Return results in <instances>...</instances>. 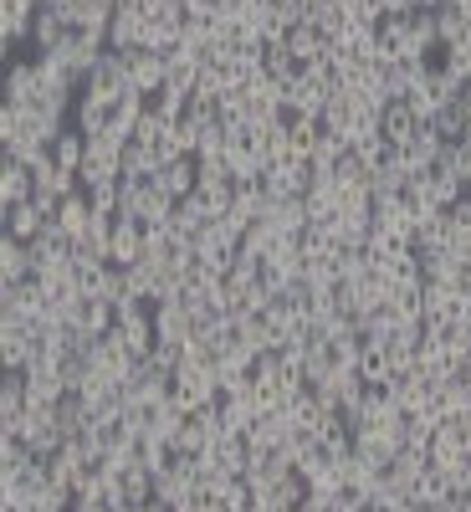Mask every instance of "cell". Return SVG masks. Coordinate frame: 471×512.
I'll list each match as a JSON object with an SVG mask.
<instances>
[{"label":"cell","instance_id":"cell-1","mask_svg":"<svg viewBox=\"0 0 471 512\" xmlns=\"http://www.w3.org/2000/svg\"><path fill=\"white\" fill-rule=\"evenodd\" d=\"M118 216L123 221H139V226H169V221H175V200H169L154 180H123Z\"/></svg>","mask_w":471,"mask_h":512},{"label":"cell","instance_id":"cell-2","mask_svg":"<svg viewBox=\"0 0 471 512\" xmlns=\"http://www.w3.org/2000/svg\"><path fill=\"white\" fill-rule=\"evenodd\" d=\"M154 497L169 502L175 512L195 507V502H200V466H195V456H180V451H175V461H169L164 472L154 477Z\"/></svg>","mask_w":471,"mask_h":512},{"label":"cell","instance_id":"cell-3","mask_svg":"<svg viewBox=\"0 0 471 512\" xmlns=\"http://www.w3.org/2000/svg\"><path fill=\"white\" fill-rule=\"evenodd\" d=\"M169 390H175V405L185 415L205 410V405H216L221 400V379H216V364H185L175 379H169Z\"/></svg>","mask_w":471,"mask_h":512},{"label":"cell","instance_id":"cell-4","mask_svg":"<svg viewBox=\"0 0 471 512\" xmlns=\"http://www.w3.org/2000/svg\"><path fill=\"white\" fill-rule=\"evenodd\" d=\"M471 466V451H466V431L456 420H446L441 431L431 436V472H441V477H451V487H456V477Z\"/></svg>","mask_w":471,"mask_h":512},{"label":"cell","instance_id":"cell-5","mask_svg":"<svg viewBox=\"0 0 471 512\" xmlns=\"http://www.w3.org/2000/svg\"><path fill=\"white\" fill-rule=\"evenodd\" d=\"M36 354H41V333H36V323L0 318V364H6V369H31Z\"/></svg>","mask_w":471,"mask_h":512},{"label":"cell","instance_id":"cell-6","mask_svg":"<svg viewBox=\"0 0 471 512\" xmlns=\"http://www.w3.org/2000/svg\"><path fill=\"white\" fill-rule=\"evenodd\" d=\"M471 303V287H446V282H425V328H456Z\"/></svg>","mask_w":471,"mask_h":512},{"label":"cell","instance_id":"cell-7","mask_svg":"<svg viewBox=\"0 0 471 512\" xmlns=\"http://www.w3.org/2000/svg\"><path fill=\"white\" fill-rule=\"evenodd\" d=\"M262 190H267L272 200H303V195L313 190V164H308V159H282V164H267Z\"/></svg>","mask_w":471,"mask_h":512},{"label":"cell","instance_id":"cell-8","mask_svg":"<svg viewBox=\"0 0 471 512\" xmlns=\"http://www.w3.org/2000/svg\"><path fill=\"white\" fill-rule=\"evenodd\" d=\"M149 21L154 16H144L134 0H123V6L113 11V26H108V52H144V41H149Z\"/></svg>","mask_w":471,"mask_h":512},{"label":"cell","instance_id":"cell-9","mask_svg":"<svg viewBox=\"0 0 471 512\" xmlns=\"http://www.w3.org/2000/svg\"><path fill=\"white\" fill-rule=\"evenodd\" d=\"M154 185L169 195V200H190L195 195V185H200V159L195 154H180V159H164V169L154 175Z\"/></svg>","mask_w":471,"mask_h":512},{"label":"cell","instance_id":"cell-10","mask_svg":"<svg viewBox=\"0 0 471 512\" xmlns=\"http://www.w3.org/2000/svg\"><path fill=\"white\" fill-rule=\"evenodd\" d=\"M154 338L169 349H185L195 338V318L185 313V303H154Z\"/></svg>","mask_w":471,"mask_h":512},{"label":"cell","instance_id":"cell-11","mask_svg":"<svg viewBox=\"0 0 471 512\" xmlns=\"http://www.w3.org/2000/svg\"><path fill=\"white\" fill-rule=\"evenodd\" d=\"M390 400H395L405 415H415V410H425V405H436V379L425 374V369H410V374L390 379Z\"/></svg>","mask_w":471,"mask_h":512},{"label":"cell","instance_id":"cell-12","mask_svg":"<svg viewBox=\"0 0 471 512\" xmlns=\"http://www.w3.org/2000/svg\"><path fill=\"white\" fill-rule=\"evenodd\" d=\"M164 82H169V62L159 52H128V88L154 98V93H164Z\"/></svg>","mask_w":471,"mask_h":512},{"label":"cell","instance_id":"cell-13","mask_svg":"<svg viewBox=\"0 0 471 512\" xmlns=\"http://www.w3.org/2000/svg\"><path fill=\"white\" fill-rule=\"evenodd\" d=\"M36 200V175H31V164L21 159H0V210H11V205H26Z\"/></svg>","mask_w":471,"mask_h":512},{"label":"cell","instance_id":"cell-14","mask_svg":"<svg viewBox=\"0 0 471 512\" xmlns=\"http://www.w3.org/2000/svg\"><path fill=\"white\" fill-rule=\"evenodd\" d=\"M72 41V21H67V11H47L41 6L36 11V26H31V47H36V57L41 52H62Z\"/></svg>","mask_w":471,"mask_h":512},{"label":"cell","instance_id":"cell-15","mask_svg":"<svg viewBox=\"0 0 471 512\" xmlns=\"http://www.w3.org/2000/svg\"><path fill=\"white\" fill-rule=\"evenodd\" d=\"M410 180H415V169H410V164H405V154L395 149L379 169H369V195H374V200H384V195H405V190H410Z\"/></svg>","mask_w":471,"mask_h":512},{"label":"cell","instance_id":"cell-16","mask_svg":"<svg viewBox=\"0 0 471 512\" xmlns=\"http://www.w3.org/2000/svg\"><path fill=\"white\" fill-rule=\"evenodd\" d=\"M108 262L113 267H139L144 262V226L139 221H113V241H108Z\"/></svg>","mask_w":471,"mask_h":512},{"label":"cell","instance_id":"cell-17","mask_svg":"<svg viewBox=\"0 0 471 512\" xmlns=\"http://www.w3.org/2000/svg\"><path fill=\"white\" fill-rule=\"evenodd\" d=\"M47 226H52V210L41 205V200H26V205H11V210H6V236H16V241H26V246L47 231Z\"/></svg>","mask_w":471,"mask_h":512},{"label":"cell","instance_id":"cell-18","mask_svg":"<svg viewBox=\"0 0 471 512\" xmlns=\"http://www.w3.org/2000/svg\"><path fill=\"white\" fill-rule=\"evenodd\" d=\"M262 221H267L277 236H303V231L313 226V216H308V200H272Z\"/></svg>","mask_w":471,"mask_h":512},{"label":"cell","instance_id":"cell-19","mask_svg":"<svg viewBox=\"0 0 471 512\" xmlns=\"http://www.w3.org/2000/svg\"><path fill=\"white\" fill-rule=\"evenodd\" d=\"M379 134L390 139V149H405L415 134H420V118H415V108L410 103H390L379 113Z\"/></svg>","mask_w":471,"mask_h":512},{"label":"cell","instance_id":"cell-20","mask_svg":"<svg viewBox=\"0 0 471 512\" xmlns=\"http://www.w3.org/2000/svg\"><path fill=\"white\" fill-rule=\"evenodd\" d=\"M72 241H82V236H88L93 231V221H98V210H93V200L88 195H67L62 205H57V216H52Z\"/></svg>","mask_w":471,"mask_h":512},{"label":"cell","instance_id":"cell-21","mask_svg":"<svg viewBox=\"0 0 471 512\" xmlns=\"http://www.w3.org/2000/svg\"><path fill=\"white\" fill-rule=\"evenodd\" d=\"M36 262H31V246L16 236H0V282H31Z\"/></svg>","mask_w":471,"mask_h":512},{"label":"cell","instance_id":"cell-22","mask_svg":"<svg viewBox=\"0 0 471 512\" xmlns=\"http://www.w3.org/2000/svg\"><path fill=\"white\" fill-rule=\"evenodd\" d=\"M36 98H41L36 57L31 62H11V72H6V103H36Z\"/></svg>","mask_w":471,"mask_h":512},{"label":"cell","instance_id":"cell-23","mask_svg":"<svg viewBox=\"0 0 471 512\" xmlns=\"http://www.w3.org/2000/svg\"><path fill=\"white\" fill-rule=\"evenodd\" d=\"M164 169V154L154 144H128L123 149V180H154Z\"/></svg>","mask_w":471,"mask_h":512},{"label":"cell","instance_id":"cell-24","mask_svg":"<svg viewBox=\"0 0 471 512\" xmlns=\"http://www.w3.org/2000/svg\"><path fill=\"white\" fill-rule=\"evenodd\" d=\"M287 139H292V154L297 159H313V149L323 139V123L318 118H303V113H287Z\"/></svg>","mask_w":471,"mask_h":512},{"label":"cell","instance_id":"cell-25","mask_svg":"<svg viewBox=\"0 0 471 512\" xmlns=\"http://www.w3.org/2000/svg\"><path fill=\"white\" fill-rule=\"evenodd\" d=\"M52 159L72 175H82V164H88V134H77V128H62L57 144H52Z\"/></svg>","mask_w":471,"mask_h":512},{"label":"cell","instance_id":"cell-26","mask_svg":"<svg viewBox=\"0 0 471 512\" xmlns=\"http://www.w3.org/2000/svg\"><path fill=\"white\" fill-rule=\"evenodd\" d=\"M333 272H338V287H359L374 277V256L369 251H338L333 256Z\"/></svg>","mask_w":471,"mask_h":512},{"label":"cell","instance_id":"cell-27","mask_svg":"<svg viewBox=\"0 0 471 512\" xmlns=\"http://www.w3.org/2000/svg\"><path fill=\"white\" fill-rule=\"evenodd\" d=\"M262 67H267V77H272V82H282V88L303 77V67H297V62H292V52H287V41H277V47H267V52H262Z\"/></svg>","mask_w":471,"mask_h":512},{"label":"cell","instance_id":"cell-28","mask_svg":"<svg viewBox=\"0 0 471 512\" xmlns=\"http://www.w3.org/2000/svg\"><path fill=\"white\" fill-rule=\"evenodd\" d=\"M82 195L93 200L98 216H118V205H123V180H98V185H82Z\"/></svg>","mask_w":471,"mask_h":512},{"label":"cell","instance_id":"cell-29","mask_svg":"<svg viewBox=\"0 0 471 512\" xmlns=\"http://www.w3.org/2000/svg\"><path fill=\"white\" fill-rule=\"evenodd\" d=\"M175 451H180V456H205V451H210V431H205V420H200V415H190V420L180 425Z\"/></svg>","mask_w":471,"mask_h":512},{"label":"cell","instance_id":"cell-30","mask_svg":"<svg viewBox=\"0 0 471 512\" xmlns=\"http://www.w3.org/2000/svg\"><path fill=\"white\" fill-rule=\"evenodd\" d=\"M139 461H144V466H149V472L159 477V472H164V466H169V461H175V446H169L164 436H154V431H149V436L139 441Z\"/></svg>","mask_w":471,"mask_h":512},{"label":"cell","instance_id":"cell-31","mask_svg":"<svg viewBox=\"0 0 471 512\" xmlns=\"http://www.w3.org/2000/svg\"><path fill=\"white\" fill-rule=\"evenodd\" d=\"M149 108H154V113H164L169 123H180V118L190 113V93H180V88H164V93H154V98H149Z\"/></svg>","mask_w":471,"mask_h":512},{"label":"cell","instance_id":"cell-32","mask_svg":"<svg viewBox=\"0 0 471 512\" xmlns=\"http://www.w3.org/2000/svg\"><path fill=\"white\" fill-rule=\"evenodd\" d=\"M466 26H471V21H466L461 11H451V6H441V11H436V31H441V47H456V41L466 36Z\"/></svg>","mask_w":471,"mask_h":512},{"label":"cell","instance_id":"cell-33","mask_svg":"<svg viewBox=\"0 0 471 512\" xmlns=\"http://www.w3.org/2000/svg\"><path fill=\"white\" fill-rule=\"evenodd\" d=\"M369 6H374V16H379V21H384V16H405V11H415L410 0H369Z\"/></svg>","mask_w":471,"mask_h":512},{"label":"cell","instance_id":"cell-34","mask_svg":"<svg viewBox=\"0 0 471 512\" xmlns=\"http://www.w3.org/2000/svg\"><path fill=\"white\" fill-rule=\"evenodd\" d=\"M297 512H333V497H323V492L308 487V497H303V507H297Z\"/></svg>","mask_w":471,"mask_h":512},{"label":"cell","instance_id":"cell-35","mask_svg":"<svg viewBox=\"0 0 471 512\" xmlns=\"http://www.w3.org/2000/svg\"><path fill=\"white\" fill-rule=\"evenodd\" d=\"M72 512H113V507H108V502H98V497H77V502H72Z\"/></svg>","mask_w":471,"mask_h":512},{"label":"cell","instance_id":"cell-36","mask_svg":"<svg viewBox=\"0 0 471 512\" xmlns=\"http://www.w3.org/2000/svg\"><path fill=\"white\" fill-rule=\"evenodd\" d=\"M456 497H466V502H471V466H466V472L456 477Z\"/></svg>","mask_w":471,"mask_h":512},{"label":"cell","instance_id":"cell-37","mask_svg":"<svg viewBox=\"0 0 471 512\" xmlns=\"http://www.w3.org/2000/svg\"><path fill=\"white\" fill-rule=\"evenodd\" d=\"M41 6H47V11H62V6H72V0H41Z\"/></svg>","mask_w":471,"mask_h":512},{"label":"cell","instance_id":"cell-38","mask_svg":"<svg viewBox=\"0 0 471 512\" xmlns=\"http://www.w3.org/2000/svg\"><path fill=\"white\" fill-rule=\"evenodd\" d=\"M272 6H297V0H272Z\"/></svg>","mask_w":471,"mask_h":512},{"label":"cell","instance_id":"cell-39","mask_svg":"<svg viewBox=\"0 0 471 512\" xmlns=\"http://www.w3.org/2000/svg\"><path fill=\"white\" fill-rule=\"evenodd\" d=\"M461 374H466V379H471V359H466V364H461Z\"/></svg>","mask_w":471,"mask_h":512},{"label":"cell","instance_id":"cell-40","mask_svg":"<svg viewBox=\"0 0 471 512\" xmlns=\"http://www.w3.org/2000/svg\"><path fill=\"white\" fill-rule=\"evenodd\" d=\"M113 512H139V507H113Z\"/></svg>","mask_w":471,"mask_h":512},{"label":"cell","instance_id":"cell-41","mask_svg":"<svg viewBox=\"0 0 471 512\" xmlns=\"http://www.w3.org/2000/svg\"><path fill=\"white\" fill-rule=\"evenodd\" d=\"M103 6H123V0H103Z\"/></svg>","mask_w":471,"mask_h":512},{"label":"cell","instance_id":"cell-42","mask_svg":"<svg viewBox=\"0 0 471 512\" xmlns=\"http://www.w3.org/2000/svg\"><path fill=\"white\" fill-rule=\"evenodd\" d=\"M466 451H471V436H466Z\"/></svg>","mask_w":471,"mask_h":512}]
</instances>
